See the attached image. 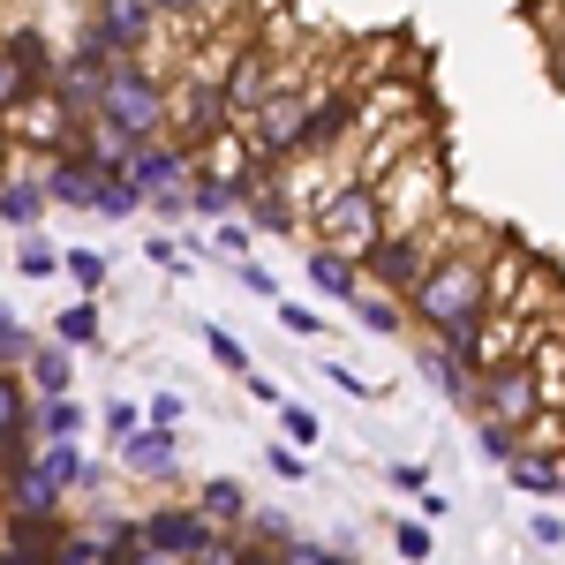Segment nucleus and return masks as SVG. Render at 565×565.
I'll use <instances>...</instances> for the list:
<instances>
[{
    "label": "nucleus",
    "mask_w": 565,
    "mask_h": 565,
    "mask_svg": "<svg viewBox=\"0 0 565 565\" xmlns=\"http://www.w3.org/2000/svg\"><path fill=\"white\" fill-rule=\"evenodd\" d=\"M490 264H498L490 226H460V242L437 226V257L423 271V287L407 295V317L430 332L437 348L468 354V362H476L482 324H490Z\"/></svg>",
    "instance_id": "f257e3e1"
},
{
    "label": "nucleus",
    "mask_w": 565,
    "mask_h": 565,
    "mask_svg": "<svg viewBox=\"0 0 565 565\" xmlns=\"http://www.w3.org/2000/svg\"><path fill=\"white\" fill-rule=\"evenodd\" d=\"M98 121H114V129L136 136V143L167 136V76H159L151 61H114V68L98 76Z\"/></svg>",
    "instance_id": "f03ea898"
},
{
    "label": "nucleus",
    "mask_w": 565,
    "mask_h": 565,
    "mask_svg": "<svg viewBox=\"0 0 565 565\" xmlns=\"http://www.w3.org/2000/svg\"><path fill=\"white\" fill-rule=\"evenodd\" d=\"M430 257H437V226H385V234H377V242L354 257V271H362V287L377 279V295L407 302V295L423 287Z\"/></svg>",
    "instance_id": "7ed1b4c3"
},
{
    "label": "nucleus",
    "mask_w": 565,
    "mask_h": 565,
    "mask_svg": "<svg viewBox=\"0 0 565 565\" xmlns=\"http://www.w3.org/2000/svg\"><path fill=\"white\" fill-rule=\"evenodd\" d=\"M377 234H385V218H377V189L370 181H340L332 196H317V249L362 257Z\"/></svg>",
    "instance_id": "20e7f679"
},
{
    "label": "nucleus",
    "mask_w": 565,
    "mask_h": 565,
    "mask_svg": "<svg viewBox=\"0 0 565 565\" xmlns=\"http://www.w3.org/2000/svg\"><path fill=\"white\" fill-rule=\"evenodd\" d=\"M476 423H498V430L521 437L535 415H543V385H535V370L527 362H498V370H482L476 377Z\"/></svg>",
    "instance_id": "39448f33"
},
{
    "label": "nucleus",
    "mask_w": 565,
    "mask_h": 565,
    "mask_svg": "<svg viewBox=\"0 0 565 565\" xmlns=\"http://www.w3.org/2000/svg\"><path fill=\"white\" fill-rule=\"evenodd\" d=\"M218 90H226V121H234V129H249V121H257V106L279 90V61H271V45L234 39V53L218 61Z\"/></svg>",
    "instance_id": "423d86ee"
},
{
    "label": "nucleus",
    "mask_w": 565,
    "mask_h": 565,
    "mask_svg": "<svg viewBox=\"0 0 565 565\" xmlns=\"http://www.w3.org/2000/svg\"><path fill=\"white\" fill-rule=\"evenodd\" d=\"M430 212H445V174H437V159H407V174H385L377 181V218L385 226H437Z\"/></svg>",
    "instance_id": "0eeeda50"
},
{
    "label": "nucleus",
    "mask_w": 565,
    "mask_h": 565,
    "mask_svg": "<svg viewBox=\"0 0 565 565\" xmlns=\"http://www.w3.org/2000/svg\"><path fill=\"white\" fill-rule=\"evenodd\" d=\"M84 31H98L114 61H151V39H159V8H151V0H90Z\"/></svg>",
    "instance_id": "6e6552de"
},
{
    "label": "nucleus",
    "mask_w": 565,
    "mask_h": 565,
    "mask_svg": "<svg viewBox=\"0 0 565 565\" xmlns=\"http://www.w3.org/2000/svg\"><path fill=\"white\" fill-rule=\"evenodd\" d=\"M136 535H143V551H159V558H181V565H189V558H196V551L218 535V527L204 521L196 505H151V513L136 521Z\"/></svg>",
    "instance_id": "1a4fd4ad"
},
{
    "label": "nucleus",
    "mask_w": 565,
    "mask_h": 565,
    "mask_svg": "<svg viewBox=\"0 0 565 565\" xmlns=\"http://www.w3.org/2000/svg\"><path fill=\"white\" fill-rule=\"evenodd\" d=\"M189 174H196V151L174 143V136H151V143L129 151V189L143 196V204H151L159 189H189Z\"/></svg>",
    "instance_id": "9d476101"
},
{
    "label": "nucleus",
    "mask_w": 565,
    "mask_h": 565,
    "mask_svg": "<svg viewBox=\"0 0 565 565\" xmlns=\"http://www.w3.org/2000/svg\"><path fill=\"white\" fill-rule=\"evenodd\" d=\"M114 460H121V476H136V482H174L181 476V437L159 430V423H136V430L114 445Z\"/></svg>",
    "instance_id": "9b49d317"
},
{
    "label": "nucleus",
    "mask_w": 565,
    "mask_h": 565,
    "mask_svg": "<svg viewBox=\"0 0 565 565\" xmlns=\"http://www.w3.org/2000/svg\"><path fill=\"white\" fill-rule=\"evenodd\" d=\"M8 136H15V143H31V151H45V159L76 151V121H68V114H61L45 90H39V98H23V106L8 114Z\"/></svg>",
    "instance_id": "f8f14e48"
},
{
    "label": "nucleus",
    "mask_w": 565,
    "mask_h": 565,
    "mask_svg": "<svg viewBox=\"0 0 565 565\" xmlns=\"http://www.w3.org/2000/svg\"><path fill=\"white\" fill-rule=\"evenodd\" d=\"M0 521H68V498L39 468H15V476H0Z\"/></svg>",
    "instance_id": "ddd939ff"
},
{
    "label": "nucleus",
    "mask_w": 565,
    "mask_h": 565,
    "mask_svg": "<svg viewBox=\"0 0 565 565\" xmlns=\"http://www.w3.org/2000/svg\"><path fill=\"white\" fill-rule=\"evenodd\" d=\"M0 61H15V68H23V76L45 90V76L61 68V45L45 39V23H31V15H8V23H0Z\"/></svg>",
    "instance_id": "4468645a"
},
{
    "label": "nucleus",
    "mask_w": 565,
    "mask_h": 565,
    "mask_svg": "<svg viewBox=\"0 0 565 565\" xmlns=\"http://www.w3.org/2000/svg\"><path fill=\"white\" fill-rule=\"evenodd\" d=\"M31 468H39V476L53 482L61 498H76V490L90 498V490L106 482V476H98V460H90V452L76 445V437H68V445H39V460H31Z\"/></svg>",
    "instance_id": "2eb2a0df"
},
{
    "label": "nucleus",
    "mask_w": 565,
    "mask_h": 565,
    "mask_svg": "<svg viewBox=\"0 0 565 565\" xmlns=\"http://www.w3.org/2000/svg\"><path fill=\"white\" fill-rule=\"evenodd\" d=\"M39 189H45V204H53V212H90V196H98V174H90L76 151H61V159H45Z\"/></svg>",
    "instance_id": "dca6fc26"
},
{
    "label": "nucleus",
    "mask_w": 565,
    "mask_h": 565,
    "mask_svg": "<svg viewBox=\"0 0 565 565\" xmlns=\"http://www.w3.org/2000/svg\"><path fill=\"white\" fill-rule=\"evenodd\" d=\"M129 151H136V136H121L114 121H98V114L76 129V159H84L98 181H106V174H129Z\"/></svg>",
    "instance_id": "f3484780"
},
{
    "label": "nucleus",
    "mask_w": 565,
    "mask_h": 565,
    "mask_svg": "<svg viewBox=\"0 0 565 565\" xmlns=\"http://www.w3.org/2000/svg\"><path fill=\"white\" fill-rule=\"evenodd\" d=\"M84 399H76V392H53V399H31V437H39V445H68V437H76V445H84Z\"/></svg>",
    "instance_id": "a211bd4d"
},
{
    "label": "nucleus",
    "mask_w": 565,
    "mask_h": 565,
    "mask_svg": "<svg viewBox=\"0 0 565 565\" xmlns=\"http://www.w3.org/2000/svg\"><path fill=\"white\" fill-rule=\"evenodd\" d=\"M415 362H423V377H430V385L445 392L452 407H468V399H476V362H468V354H452V348H437V340H423V354H415Z\"/></svg>",
    "instance_id": "6ab92c4d"
},
{
    "label": "nucleus",
    "mask_w": 565,
    "mask_h": 565,
    "mask_svg": "<svg viewBox=\"0 0 565 565\" xmlns=\"http://www.w3.org/2000/svg\"><path fill=\"white\" fill-rule=\"evenodd\" d=\"M53 212L45 204V189H39V174H0V226H15V234H39V218Z\"/></svg>",
    "instance_id": "aec40b11"
},
{
    "label": "nucleus",
    "mask_w": 565,
    "mask_h": 565,
    "mask_svg": "<svg viewBox=\"0 0 565 565\" xmlns=\"http://www.w3.org/2000/svg\"><path fill=\"white\" fill-rule=\"evenodd\" d=\"M23 385H31V399L76 392V354H68V348H53V340H39V348L23 354Z\"/></svg>",
    "instance_id": "412c9836"
},
{
    "label": "nucleus",
    "mask_w": 565,
    "mask_h": 565,
    "mask_svg": "<svg viewBox=\"0 0 565 565\" xmlns=\"http://www.w3.org/2000/svg\"><path fill=\"white\" fill-rule=\"evenodd\" d=\"M106 340V317H98V295H76V302L53 317V348H68V354H90Z\"/></svg>",
    "instance_id": "4be33fe9"
},
{
    "label": "nucleus",
    "mask_w": 565,
    "mask_h": 565,
    "mask_svg": "<svg viewBox=\"0 0 565 565\" xmlns=\"http://www.w3.org/2000/svg\"><path fill=\"white\" fill-rule=\"evenodd\" d=\"M309 287L324 295V302H354L362 295V271H354V257H340V249H309Z\"/></svg>",
    "instance_id": "5701e85b"
},
{
    "label": "nucleus",
    "mask_w": 565,
    "mask_h": 565,
    "mask_svg": "<svg viewBox=\"0 0 565 565\" xmlns=\"http://www.w3.org/2000/svg\"><path fill=\"white\" fill-rule=\"evenodd\" d=\"M498 476L513 482V490H527V498H551V490H558V452H535V445H513V460H505Z\"/></svg>",
    "instance_id": "b1692460"
},
{
    "label": "nucleus",
    "mask_w": 565,
    "mask_h": 565,
    "mask_svg": "<svg viewBox=\"0 0 565 565\" xmlns=\"http://www.w3.org/2000/svg\"><path fill=\"white\" fill-rule=\"evenodd\" d=\"M196 513H204L212 527H242V521H249V490H242L234 476L196 482Z\"/></svg>",
    "instance_id": "393cba45"
},
{
    "label": "nucleus",
    "mask_w": 565,
    "mask_h": 565,
    "mask_svg": "<svg viewBox=\"0 0 565 565\" xmlns=\"http://www.w3.org/2000/svg\"><path fill=\"white\" fill-rule=\"evenodd\" d=\"M242 181H226V174H189V212L196 218H234L242 212Z\"/></svg>",
    "instance_id": "a878e982"
},
{
    "label": "nucleus",
    "mask_w": 565,
    "mask_h": 565,
    "mask_svg": "<svg viewBox=\"0 0 565 565\" xmlns=\"http://www.w3.org/2000/svg\"><path fill=\"white\" fill-rule=\"evenodd\" d=\"M23 430H31V385H23V370H0V445Z\"/></svg>",
    "instance_id": "bb28decb"
},
{
    "label": "nucleus",
    "mask_w": 565,
    "mask_h": 565,
    "mask_svg": "<svg viewBox=\"0 0 565 565\" xmlns=\"http://www.w3.org/2000/svg\"><path fill=\"white\" fill-rule=\"evenodd\" d=\"M354 317H362V332H407V302H392V295H370V287H362V295H354Z\"/></svg>",
    "instance_id": "cd10ccee"
},
{
    "label": "nucleus",
    "mask_w": 565,
    "mask_h": 565,
    "mask_svg": "<svg viewBox=\"0 0 565 565\" xmlns=\"http://www.w3.org/2000/svg\"><path fill=\"white\" fill-rule=\"evenodd\" d=\"M39 348V332L15 317V309H0V370H23V354Z\"/></svg>",
    "instance_id": "c85d7f7f"
},
{
    "label": "nucleus",
    "mask_w": 565,
    "mask_h": 565,
    "mask_svg": "<svg viewBox=\"0 0 565 565\" xmlns=\"http://www.w3.org/2000/svg\"><path fill=\"white\" fill-rule=\"evenodd\" d=\"M61 271L76 279V295H98V287H106V257L84 249V242H76V249H61Z\"/></svg>",
    "instance_id": "c756f323"
},
{
    "label": "nucleus",
    "mask_w": 565,
    "mask_h": 565,
    "mask_svg": "<svg viewBox=\"0 0 565 565\" xmlns=\"http://www.w3.org/2000/svg\"><path fill=\"white\" fill-rule=\"evenodd\" d=\"M204 348H212V362H218V370H234V377H249V370H257V362H249V348H242L226 324H204Z\"/></svg>",
    "instance_id": "7c9ffc66"
},
{
    "label": "nucleus",
    "mask_w": 565,
    "mask_h": 565,
    "mask_svg": "<svg viewBox=\"0 0 565 565\" xmlns=\"http://www.w3.org/2000/svg\"><path fill=\"white\" fill-rule=\"evenodd\" d=\"M136 204H143V196L129 189V174H106V181H98V196H90V212H98V218H129Z\"/></svg>",
    "instance_id": "2f4dec72"
},
{
    "label": "nucleus",
    "mask_w": 565,
    "mask_h": 565,
    "mask_svg": "<svg viewBox=\"0 0 565 565\" xmlns=\"http://www.w3.org/2000/svg\"><path fill=\"white\" fill-rule=\"evenodd\" d=\"M15 271L23 279H53L61 271V249H45L39 234H15Z\"/></svg>",
    "instance_id": "473e14b6"
},
{
    "label": "nucleus",
    "mask_w": 565,
    "mask_h": 565,
    "mask_svg": "<svg viewBox=\"0 0 565 565\" xmlns=\"http://www.w3.org/2000/svg\"><path fill=\"white\" fill-rule=\"evenodd\" d=\"M249 558V543H242V527H218L212 543H204V551H196V558L189 565H242Z\"/></svg>",
    "instance_id": "72a5a7b5"
},
{
    "label": "nucleus",
    "mask_w": 565,
    "mask_h": 565,
    "mask_svg": "<svg viewBox=\"0 0 565 565\" xmlns=\"http://www.w3.org/2000/svg\"><path fill=\"white\" fill-rule=\"evenodd\" d=\"M392 551H399V558H407V565H423V558H430V551H437V535H430V527H423V521H399V527H392Z\"/></svg>",
    "instance_id": "f704fd0d"
},
{
    "label": "nucleus",
    "mask_w": 565,
    "mask_h": 565,
    "mask_svg": "<svg viewBox=\"0 0 565 565\" xmlns=\"http://www.w3.org/2000/svg\"><path fill=\"white\" fill-rule=\"evenodd\" d=\"M23 98H39V84H31V76H23L15 61H0V121H8V114H15Z\"/></svg>",
    "instance_id": "c9c22d12"
},
{
    "label": "nucleus",
    "mask_w": 565,
    "mask_h": 565,
    "mask_svg": "<svg viewBox=\"0 0 565 565\" xmlns=\"http://www.w3.org/2000/svg\"><path fill=\"white\" fill-rule=\"evenodd\" d=\"M513 445H521L513 430H498V423H476V452L490 460V468H505V460H513Z\"/></svg>",
    "instance_id": "e433bc0d"
},
{
    "label": "nucleus",
    "mask_w": 565,
    "mask_h": 565,
    "mask_svg": "<svg viewBox=\"0 0 565 565\" xmlns=\"http://www.w3.org/2000/svg\"><path fill=\"white\" fill-rule=\"evenodd\" d=\"M279 430H287V445H317V415H309V407H295V399H279Z\"/></svg>",
    "instance_id": "4c0bfd02"
},
{
    "label": "nucleus",
    "mask_w": 565,
    "mask_h": 565,
    "mask_svg": "<svg viewBox=\"0 0 565 565\" xmlns=\"http://www.w3.org/2000/svg\"><path fill=\"white\" fill-rule=\"evenodd\" d=\"M143 257L159 264V271H174V279H189V271H196V264L181 257V242H167V234H151V242H143Z\"/></svg>",
    "instance_id": "58836bf2"
},
{
    "label": "nucleus",
    "mask_w": 565,
    "mask_h": 565,
    "mask_svg": "<svg viewBox=\"0 0 565 565\" xmlns=\"http://www.w3.org/2000/svg\"><path fill=\"white\" fill-rule=\"evenodd\" d=\"M53 565H98V527H90V535L68 527V535H61V551H53Z\"/></svg>",
    "instance_id": "ea45409f"
},
{
    "label": "nucleus",
    "mask_w": 565,
    "mask_h": 565,
    "mask_svg": "<svg viewBox=\"0 0 565 565\" xmlns=\"http://www.w3.org/2000/svg\"><path fill=\"white\" fill-rule=\"evenodd\" d=\"M98 423H106V445H121L143 415H136V399H106V415H98Z\"/></svg>",
    "instance_id": "a19ab883"
},
{
    "label": "nucleus",
    "mask_w": 565,
    "mask_h": 565,
    "mask_svg": "<svg viewBox=\"0 0 565 565\" xmlns=\"http://www.w3.org/2000/svg\"><path fill=\"white\" fill-rule=\"evenodd\" d=\"M279 324H287L295 340H317V332H324V317H317L309 302H279Z\"/></svg>",
    "instance_id": "79ce46f5"
},
{
    "label": "nucleus",
    "mask_w": 565,
    "mask_h": 565,
    "mask_svg": "<svg viewBox=\"0 0 565 565\" xmlns=\"http://www.w3.org/2000/svg\"><path fill=\"white\" fill-rule=\"evenodd\" d=\"M332 558V543H309V535H287L279 543V565H324Z\"/></svg>",
    "instance_id": "37998d69"
},
{
    "label": "nucleus",
    "mask_w": 565,
    "mask_h": 565,
    "mask_svg": "<svg viewBox=\"0 0 565 565\" xmlns=\"http://www.w3.org/2000/svg\"><path fill=\"white\" fill-rule=\"evenodd\" d=\"M151 8H159V23H204L218 0H151Z\"/></svg>",
    "instance_id": "c03bdc74"
},
{
    "label": "nucleus",
    "mask_w": 565,
    "mask_h": 565,
    "mask_svg": "<svg viewBox=\"0 0 565 565\" xmlns=\"http://www.w3.org/2000/svg\"><path fill=\"white\" fill-rule=\"evenodd\" d=\"M181 415H189V399H181V392H159L143 423H159V430H181Z\"/></svg>",
    "instance_id": "a18cd8bd"
},
{
    "label": "nucleus",
    "mask_w": 565,
    "mask_h": 565,
    "mask_svg": "<svg viewBox=\"0 0 565 565\" xmlns=\"http://www.w3.org/2000/svg\"><path fill=\"white\" fill-rule=\"evenodd\" d=\"M264 468H271L279 482H302L309 476V460H302V452H287V445H271V452H264Z\"/></svg>",
    "instance_id": "49530a36"
},
{
    "label": "nucleus",
    "mask_w": 565,
    "mask_h": 565,
    "mask_svg": "<svg viewBox=\"0 0 565 565\" xmlns=\"http://www.w3.org/2000/svg\"><path fill=\"white\" fill-rule=\"evenodd\" d=\"M324 385H340L348 399H370V392H377V385H362V377H354L348 362H324Z\"/></svg>",
    "instance_id": "de8ad7c7"
},
{
    "label": "nucleus",
    "mask_w": 565,
    "mask_h": 565,
    "mask_svg": "<svg viewBox=\"0 0 565 565\" xmlns=\"http://www.w3.org/2000/svg\"><path fill=\"white\" fill-rule=\"evenodd\" d=\"M234 279H242V287H249V295H257V302H279V287H271V271H264V264H242V271H234Z\"/></svg>",
    "instance_id": "09e8293b"
},
{
    "label": "nucleus",
    "mask_w": 565,
    "mask_h": 565,
    "mask_svg": "<svg viewBox=\"0 0 565 565\" xmlns=\"http://www.w3.org/2000/svg\"><path fill=\"white\" fill-rule=\"evenodd\" d=\"M218 249H234V257H249V226H242V218H218Z\"/></svg>",
    "instance_id": "8fccbe9b"
},
{
    "label": "nucleus",
    "mask_w": 565,
    "mask_h": 565,
    "mask_svg": "<svg viewBox=\"0 0 565 565\" xmlns=\"http://www.w3.org/2000/svg\"><path fill=\"white\" fill-rule=\"evenodd\" d=\"M415 513H423V527H430V521H445V513H452V505H445V498H437V490H415Z\"/></svg>",
    "instance_id": "3c124183"
},
{
    "label": "nucleus",
    "mask_w": 565,
    "mask_h": 565,
    "mask_svg": "<svg viewBox=\"0 0 565 565\" xmlns=\"http://www.w3.org/2000/svg\"><path fill=\"white\" fill-rule=\"evenodd\" d=\"M535 543H551V551L565 543V521H558V513H535Z\"/></svg>",
    "instance_id": "603ef678"
},
{
    "label": "nucleus",
    "mask_w": 565,
    "mask_h": 565,
    "mask_svg": "<svg viewBox=\"0 0 565 565\" xmlns=\"http://www.w3.org/2000/svg\"><path fill=\"white\" fill-rule=\"evenodd\" d=\"M242 385H249V392H257V399H264V407H279V399H287V392H279V385H271V377H264V370H249V377H242Z\"/></svg>",
    "instance_id": "864d4df0"
},
{
    "label": "nucleus",
    "mask_w": 565,
    "mask_h": 565,
    "mask_svg": "<svg viewBox=\"0 0 565 565\" xmlns=\"http://www.w3.org/2000/svg\"><path fill=\"white\" fill-rule=\"evenodd\" d=\"M392 490H407V498H415V490H430V476H423V468H392Z\"/></svg>",
    "instance_id": "5fc2aeb1"
},
{
    "label": "nucleus",
    "mask_w": 565,
    "mask_h": 565,
    "mask_svg": "<svg viewBox=\"0 0 565 565\" xmlns=\"http://www.w3.org/2000/svg\"><path fill=\"white\" fill-rule=\"evenodd\" d=\"M551 76H558V90H565V31L551 39Z\"/></svg>",
    "instance_id": "6e6d98bb"
},
{
    "label": "nucleus",
    "mask_w": 565,
    "mask_h": 565,
    "mask_svg": "<svg viewBox=\"0 0 565 565\" xmlns=\"http://www.w3.org/2000/svg\"><path fill=\"white\" fill-rule=\"evenodd\" d=\"M15 167V136H8V121H0V174Z\"/></svg>",
    "instance_id": "4d7b16f0"
},
{
    "label": "nucleus",
    "mask_w": 565,
    "mask_h": 565,
    "mask_svg": "<svg viewBox=\"0 0 565 565\" xmlns=\"http://www.w3.org/2000/svg\"><path fill=\"white\" fill-rule=\"evenodd\" d=\"M0 565H45V558H31V551H8V543H0Z\"/></svg>",
    "instance_id": "13d9d810"
},
{
    "label": "nucleus",
    "mask_w": 565,
    "mask_h": 565,
    "mask_svg": "<svg viewBox=\"0 0 565 565\" xmlns=\"http://www.w3.org/2000/svg\"><path fill=\"white\" fill-rule=\"evenodd\" d=\"M136 565H181V558H159V551H136Z\"/></svg>",
    "instance_id": "bf43d9fd"
},
{
    "label": "nucleus",
    "mask_w": 565,
    "mask_h": 565,
    "mask_svg": "<svg viewBox=\"0 0 565 565\" xmlns=\"http://www.w3.org/2000/svg\"><path fill=\"white\" fill-rule=\"evenodd\" d=\"M242 565H279V551H249V558H242Z\"/></svg>",
    "instance_id": "052dcab7"
},
{
    "label": "nucleus",
    "mask_w": 565,
    "mask_h": 565,
    "mask_svg": "<svg viewBox=\"0 0 565 565\" xmlns=\"http://www.w3.org/2000/svg\"><path fill=\"white\" fill-rule=\"evenodd\" d=\"M324 565H362V558H354V551H332V558H324Z\"/></svg>",
    "instance_id": "680f3d73"
},
{
    "label": "nucleus",
    "mask_w": 565,
    "mask_h": 565,
    "mask_svg": "<svg viewBox=\"0 0 565 565\" xmlns=\"http://www.w3.org/2000/svg\"><path fill=\"white\" fill-rule=\"evenodd\" d=\"M551 498H558V505H565V460H558V490H551Z\"/></svg>",
    "instance_id": "e2e57ef3"
},
{
    "label": "nucleus",
    "mask_w": 565,
    "mask_h": 565,
    "mask_svg": "<svg viewBox=\"0 0 565 565\" xmlns=\"http://www.w3.org/2000/svg\"><path fill=\"white\" fill-rule=\"evenodd\" d=\"M558 15H565V0H558Z\"/></svg>",
    "instance_id": "0e129e2a"
}]
</instances>
